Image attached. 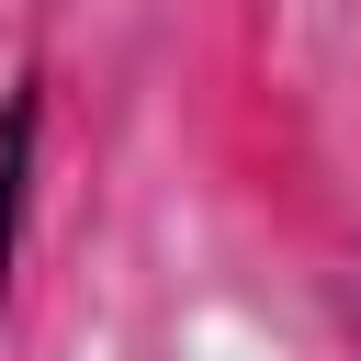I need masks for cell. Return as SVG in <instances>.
<instances>
[{
  "label": "cell",
  "instance_id": "obj_1",
  "mask_svg": "<svg viewBox=\"0 0 361 361\" xmlns=\"http://www.w3.org/2000/svg\"><path fill=\"white\" fill-rule=\"evenodd\" d=\"M34 135H45V79L23 68L0 90V293H11V259H23V192H34Z\"/></svg>",
  "mask_w": 361,
  "mask_h": 361
}]
</instances>
